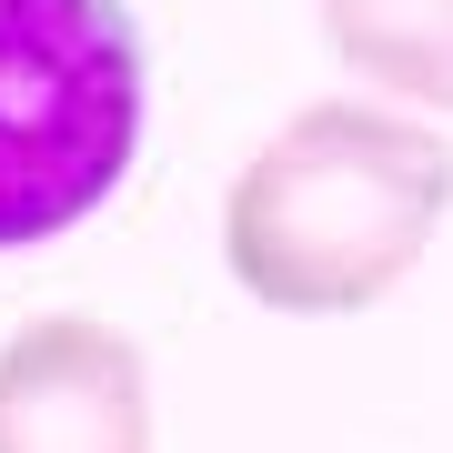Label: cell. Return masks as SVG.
<instances>
[{"label": "cell", "instance_id": "cell-1", "mask_svg": "<svg viewBox=\"0 0 453 453\" xmlns=\"http://www.w3.org/2000/svg\"><path fill=\"white\" fill-rule=\"evenodd\" d=\"M453 211V151L413 101H303L273 142L242 162L222 202V262L262 312H372L413 282Z\"/></svg>", "mask_w": 453, "mask_h": 453}, {"label": "cell", "instance_id": "cell-2", "mask_svg": "<svg viewBox=\"0 0 453 453\" xmlns=\"http://www.w3.org/2000/svg\"><path fill=\"white\" fill-rule=\"evenodd\" d=\"M142 151V31L121 0H0V252H41Z\"/></svg>", "mask_w": 453, "mask_h": 453}, {"label": "cell", "instance_id": "cell-4", "mask_svg": "<svg viewBox=\"0 0 453 453\" xmlns=\"http://www.w3.org/2000/svg\"><path fill=\"white\" fill-rule=\"evenodd\" d=\"M333 61H353L372 91L453 111V0H312Z\"/></svg>", "mask_w": 453, "mask_h": 453}, {"label": "cell", "instance_id": "cell-3", "mask_svg": "<svg viewBox=\"0 0 453 453\" xmlns=\"http://www.w3.org/2000/svg\"><path fill=\"white\" fill-rule=\"evenodd\" d=\"M0 453H151V363L121 323L41 312L0 342Z\"/></svg>", "mask_w": 453, "mask_h": 453}]
</instances>
